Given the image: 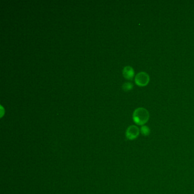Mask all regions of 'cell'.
<instances>
[{
	"label": "cell",
	"instance_id": "2",
	"mask_svg": "<svg viewBox=\"0 0 194 194\" xmlns=\"http://www.w3.org/2000/svg\"><path fill=\"white\" fill-rule=\"evenodd\" d=\"M134 80L137 85L140 87H145L148 84L150 81L149 75L145 72H140L136 75Z\"/></svg>",
	"mask_w": 194,
	"mask_h": 194
},
{
	"label": "cell",
	"instance_id": "1",
	"mask_svg": "<svg viewBox=\"0 0 194 194\" xmlns=\"http://www.w3.org/2000/svg\"><path fill=\"white\" fill-rule=\"evenodd\" d=\"M133 119L137 125H143L149 119V113L145 108H138L133 112Z\"/></svg>",
	"mask_w": 194,
	"mask_h": 194
},
{
	"label": "cell",
	"instance_id": "3",
	"mask_svg": "<svg viewBox=\"0 0 194 194\" xmlns=\"http://www.w3.org/2000/svg\"><path fill=\"white\" fill-rule=\"evenodd\" d=\"M140 134L139 128L136 125H131L128 127L126 131V138L132 140L137 138Z\"/></svg>",
	"mask_w": 194,
	"mask_h": 194
},
{
	"label": "cell",
	"instance_id": "6",
	"mask_svg": "<svg viewBox=\"0 0 194 194\" xmlns=\"http://www.w3.org/2000/svg\"><path fill=\"white\" fill-rule=\"evenodd\" d=\"M141 131L142 133L145 136H147L150 134V129L145 125H144L141 127Z\"/></svg>",
	"mask_w": 194,
	"mask_h": 194
},
{
	"label": "cell",
	"instance_id": "5",
	"mask_svg": "<svg viewBox=\"0 0 194 194\" xmlns=\"http://www.w3.org/2000/svg\"><path fill=\"white\" fill-rule=\"evenodd\" d=\"M133 88V84L130 82L125 83L123 85V91L125 92H128L129 91H131Z\"/></svg>",
	"mask_w": 194,
	"mask_h": 194
},
{
	"label": "cell",
	"instance_id": "4",
	"mask_svg": "<svg viewBox=\"0 0 194 194\" xmlns=\"http://www.w3.org/2000/svg\"><path fill=\"white\" fill-rule=\"evenodd\" d=\"M123 77L128 80H132L134 76V71L132 67L129 66L125 67L123 70Z\"/></svg>",
	"mask_w": 194,
	"mask_h": 194
}]
</instances>
